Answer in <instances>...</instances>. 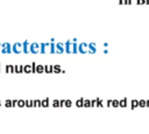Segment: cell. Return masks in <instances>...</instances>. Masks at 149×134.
Instances as JSON below:
<instances>
[{"mask_svg":"<svg viewBox=\"0 0 149 134\" xmlns=\"http://www.w3.org/2000/svg\"><path fill=\"white\" fill-rule=\"evenodd\" d=\"M0 52L1 54H10L12 52V44L8 43V42L1 43V45H0Z\"/></svg>","mask_w":149,"mask_h":134,"instance_id":"obj_1","label":"cell"},{"mask_svg":"<svg viewBox=\"0 0 149 134\" xmlns=\"http://www.w3.org/2000/svg\"><path fill=\"white\" fill-rule=\"evenodd\" d=\"M29 52H31V54H38L40 52V43H37V42L29 43Z\"/></svg>","mask_w":149,"mask_h":134,"instance_id":"obj_2","label":"cell"},{"mask_svg":"<svg viewBox=\"0 0 149 134\" xmlns=\"http://www.w3.org/2000/svg\"><path fill=\"white\" fill-rule=\"evenodd\" d=\"M49 51H50V42L40 43V52L41 54H47Z\"/></svg>","mask_w":149,"mask_h":134,"instance_id":"obj_3","label":"cell"},{"mask_svg":"<svg viewBox=\"0 0 149 134\" xmlns=\"http://www.w3.org/2000/svg\"><path fill=\"white\" fill-rule=\"evenodd\" d=\"M12 52H14V54H21L22 52V43L16 42V43L12 44Z\"/></svg>","mask_w":149,"mask_h":134,"instance_id":"obj_4","label":"cell"},{"mask_svg":"<svg viewBox=\"0 0 149 134\" xmlns=\"http://www.w3.org/2000/svg\"><path fill=\"white\" fill-rule=\"evenodd\" d=\"M78 52H80V54H87L88 52V45L86 42H81L78 44Z\"/></svg>","mask_w":149,"mask_h":134,"instance_id":"obj_5","label":"cell"},{"mask_svg":"<svg viewBox=\"0 0 149 134\" xmlns=\"http://www.w3.org/2000/svg\"><path fill=\"white\" fill-rule=\"evenodd\" d=\"M55 47H56L55 54H63L64 52V43L57 42V43H55Z\"/></svg>","mask_w":149,"mask_h":134,"instance_id":"obj_6","label":"cell"},{"mask_svg":"<svg viewBox=\"0 0 149 134\" xmlns=\"http://www.w3.org/2000/svg\"><path fill=\"white\" fill-rule=\"evenodd\" d=\"M71 45H72V42L70 40L65 41V43H64V51L66 54H71Z\"/></svg>","mask_w":149,"mask_h":134,"instance_id":"obj_7","label":"cell"},{"mask_svg":"<svg viewBox=\"0 0 149 134\" xmlns=\"http://www.w3.org/2000/svg\"><path fill=\"white\" fill-rule=\"evenodd\" d=\"M87 45H88V54H95L97 52V47H95L94 42H90V43H87Z\"/></svg>","mask_w":149,"mask_h":134,"instance_id":"obj_8","label":"cell"},{"mask_svg":"<svg viewBox=\"0 0 149 134\" xmlns=\"http://www.w3.org/2000/svg\"><path fill=\"white\" fill-rule=\"evenodd\" d=\"M22 51L24 54H29V41L28 40L23 41V43H22Z\"/></svg>","mask_w":149,"mask_h":134,"instance_id":"obj_9","label":"cell"},{"mask_svg":"<svg viewBox=\"0 0 149 134\" xmlns=\"http://www.w3.org/2000/svg\"><path fill=\"white\" fill-rule=\"evenodd\" d=\"M14 72H16V73H21V72H23V64L14 65Z\"/></svg>","mask_w":149,"mask_h":134,"instance_id":"obj_10","label":"cell"},{"mask_svg":"<svg viewBox=\"0 0 149 134\" xmlns=\"http://www.w3.org/2000/svg\"><path fill=\"white\" fill-rule=\"evenodd\" d=\"M78 52V43L77 42H72L71 45V54H77Z\"/></svg>","mask_w":149,"mask_h":134,"instance_id":"obj_11","label":"cell"},{"mask_svg":"<svg viewBox=\"0 0 149 134\" xmlns=\"http://www.w3.org/2000/svg\"><path fill=\"white\" fill-rule=\"evenodd\" d=\"M23 72H26V73H30V72H33L31 64H26V65H23Z\"/></svg>","mask_w":149,"mask_h":134,"instance_id":"obj_12","label":"cell"},{"mask_svg":"<svg viewBox=\"0 0 149 134\" xmlns=\"http://www.w3.org/2000/svg\"><path fill=\"white\" fill-rule=\"evenodd\" d=\"M5 69H6V72H8V73L14 72V65H12V64H7L5 66Z\"/></svg>","mask_w":149,"mask_h":134,"instance_id":"obj_13","label":"cell"},{"mask_svg":"<svg viewBox=\"0 0 149 134\" xmlns=\"http://www.w3.org/2000/svg\"><path fill=\"white\" fill-rule=\"evenodd\" d=\"M41 101H42V107H48L50 105V99L49 98H44Z\"/></svg>","mask_w":149,"mask_h":134,"instance_id":"obj_14","label":"cell"},{"mask_svg":"<svg viewBox=\"0 0 149 134\" xmlns=\"http://www.w3.org/2000/svg\"><path fill=\"white\" fill-rule=\"evenodd\" d=\"M130 107H132V110H135L136 107H139V100L133 99V100L130 101Z\"/></svg>","mask_w":149,"mask_h":134,"instance_id":"obj_15","label":"cell"},{"mask_svg":"<svg viewBox=\"0 0 149 134\" xmlns=\"http://www.w3.org/2000/svg\"><path fill=\"white\" fill-rule=\"evenodd\" d=\"M62 71V69H61V65H58V64H56V65H52V72H55V73H59Z\"/></svg>","mask_w":149,"mask_h":134,"instance_id":"obj_16","label":"cell"},{"mask_svg":"<svg viewBox=\"0 0 149 134\" xmlns=\"http://www.w3.org/2000/svg\"><path fill=\"white\" fill-rule=\"evenodd\" d=\"M36 72H38V73L44 72V65H42V64H37V65H36Z\"/></svg>","mask_w":149,"mask_h":134,"instance_id":"obj_17","label":"cell"},{"mask_svg":"<svg viewBox=\"0 0 149 134\" xmlns=\"http://www.w3.org/2000/svg\"><path fill=\"white\" fill-rule=\"evenodd\" d=\"M44 72H47V73H51V72H52V65H50V64L44 65Z\"/></svg>","mask_w":149,"mask_h":134,"instance_id":"obj_18","label":"cell"},{"mask_svg":"<svg viewBox=\"0 0 149 134\" xmlns=\"http://www.w3.org/2000/svg\"><path fill=\"white\" fill-rule=\"evenodd\" d=\"M119 106L120 107H126L127 106V98H122L121 100H119Z\"/></svg>","mask_w":149,"mask_h":134,"instance_id":"obj_19","label":"cell"},{"mask_svg":"<svg viewBox=\"0 0 149 134\" xmlns=\"http://www.w3.org/2000/svg\"><path fill=\"white\" fill-rule=\"evenodd\" d=\"M83 105H84V98H79V99L76 100V106L83 107Z\"/></svg>","mask_w":149,"mask_h":134,"instance_id":"obj_20","label":"cell"},{"mask_svg":"<svg viewBox=\"0 0 149 134\" xmlns=\"http://www.w3.org/2000/svg\"><path fill=\"white\" fill-rule=\"evenodd\" d=\"M34 105V100H31V99H27V100H24V106H27V107H31Z\"/></svg>","mask_w":149,"mask_h":134,"instance_id":"obj_21","label":"cell"},{"mask_svg":"<svg viewBox=\"0 0 149 134\" xmlns=\"http://www.w3.org/2000/svg\"><path fill=\"white\" fill-rule=\"evenodd\" d=\"M55 51H56L55 42H50V51H49V54H55Z\"/></svg>","mask_w":149,"mask_h":134,"instance_id":"obj_22","label":"cell"},{"mask_svg":"<svg viewBox=\"0 0 149 134\" xmlns=\"http://www.w3.org/2000/svg\"><path fill=\"white\" fill-rule=\"evenodd\" d=\"M33 106H34V107H42V101H41L40 99H35Z\"/></svg>","mask_w":149,"mask_h":134,"instance_id":"obj_23","label":"cell"},{"mask_svg":"<svg viewBox=\"0 0 149 134\" xmlns=\"http://www.w3.org/2000/svg\"><path fill=\"white\" fill-rule=\"evenodd\" d=\"M83 107H91V100L90 99H84V105Z\"/></svg>","mask_w":149,"mask_h":134,"instance_id":"obj_24","label":"cell"},{"mask_svg":"<svg viewBox=\"0 0 149 134\" xmlns=\"http://www.w3.org/2000/svg\"><path fill=\"white\" fill-rule=\"evenodd\" d=\"M104 106V100L100 98H97V107H102Z\"/></svg>","mask_w":149,"mask_h":134,"instance_id":"obj_25","label":"cell"},{"mask_svg":"<svg viewBox=\"0 0 149 134\" xmlns=\"http://www.w3.org/2000/svg\"><path fill=\"white\" fill-rule=\"evenodd\" d=\"M146 104H147V100H144V99H140L139 100V106L140 107H146Z\"/></svg>","mask_w":149,"mask_h":134,"instance_id":"obj_26","label":"cell"},{"mask_svg":"<svg viewBox=\"0 0 149 134\" xmlns=\"http://www.w3.org/2000/svg\"><path fill=\"white\" fill-rule=\"evenodd\" d=\"M51 105H52L54 107H59V99H55V100H52Z\"/></svg>","mask_w":149,"mask_h":134,"instance_id":"obj_27","label":"cell"},{"mask_svg":"<svg viewBox=\"0 0 149 134\" xmlns=\"http://www.w3.org/2000/svg\"><path fill=\"white\" fill-rule=\"evenodd\" d=\"M64 106H66V107H71V106H72V100H70V99H65V104H64Z\"/></svg>","mask_w":149,"mask_h":134,"instance_id":"obj_28","label":"cell"},{"mask_svg":"<svg viewBox=\"0 0 149 134\" xmlns=\"http://www.w3.org/2000/svg\"><path fill=\"white\" fill-rule=\"evenodd\" d=\"M17 106L19 107H23L24 106V100L23 99H17Z\"/></svg>","mask_w":149,"mask_h":134,"instance_id":"obj_29","label":"cell"},{"mask_svg":"<svg viewBox=\"0 0 149 134\" xmlns=\"http://www.w3.org/2000/svg\"><path fill=\"white\" fill-rule=\"evenodd\" d=\"M112 106H113V107H119V100L112 99Z\"/></svg>","mask_w":149,"mask_h":134,"instance_id":"obj_30","label":"cell"},{"mask_svg":"<svg viewBox=\"0 0 149 134\" xmlns=\"http://www.w3.org/2000/svg\"><path fill=\"white\" fill-rule=\"evenodd\" d=\"M5 106H6V107H12V99L5 100Z\"/></svg>","mask_w":149,"mask_h":134,"instance_id":"obj_31","label":"cell"},{"mask_svg":"<svg viewBox=\"0 0 149 134\" xmlns=\"http://www.w3.org/2000/svg\"><path fill=\"white\" fill-rule=\"evenodd\" d=\"M97 106V98L91 100V107H95Z\"/></svg>","mask_w":149,"mask_h":134,"instance_id":"obj_32","label":"cell"},{"mask_svg":"<svg viewBox=\"0 0 149 134\" xmlns=\"http://www.w3.org/2000/svg\"><path fill=\"white\" fill-rule=\"evenodd\" d=\"M36 65H37V63H35V62H33V63H31V68H33V72H36Z\"/></svg>","mask_w":149,"mask_h":134,"instance_id":"obj_33","label":"cell"},{"mask_svg":"<svg viewBox=\"0 0 149 134\" xmlns=\"http://www.w3.org/2000/svg\"><path fill=\"white\" fill-rule=\"evenodd\" d=\"M12 106L13 107L17 106V99H12Z\"/></svg>","mask_w":149,"mask_h":134,"instance_id":"obj_34","label":"cell"},{"mask_svg":"<svg viewBox=\"0 0 149 134\" xmlns=\"http://www.w3.org/2000/svg\"><path fill=\"white\" fill-rule=\"evenodd\" d=\"M64 104H65V99H61L59 100V107H63Z\"/></svg>","mask_w":149,"mask_h":134,"instance_id":"obj_35","label":"cell"},{"mask_svg":"<svg viewBox=\"0 0 149 134\" xmlns=\"http://www.w3.org/2000/svg\"><path fill=\"white\" fill-rule=\"evenodd\" d=\"M133 2V0H123V5H130Z\"/></svg>","mask_w":149,"mask_h":134,"instance_id":"obj_36","label":"cell"},{"mask_svg":"<svg viewBox=\"0 0 149 134\" xmlns=\"http://www.w3.org/2000/svg\"><path fill=\"white\" fill-rule=\"evenodd\" d=\"M137 5H144V0H136Z\"/></svg>","mask_w":149,"mask_h":134,"instance_id":"obj_37","label":"cell"},{"mask_svg":"<svg viewBox=\"0 0 149 134\" xmlns=\"http://www.w3.org/2000/svg\"><path fill=\"white\" fill-rule=\"evenodd\" d=\"M107 106H108V107H111V106H112V99L107 100Z\"/></svg>","mask_w":149,"mask_h":134,"instance_id":"obj_38","label":"cell"},{"mask_svg":"<svg viewBox=\"0 0 149 134\" xmlns=\"http://www.w3.org/2000/svg\"><path fill=\"white\" fill-rule=\"evenodd\" d=\"M102 45L106 48V47H108V43H107V42H105V43H102Z\"/></svg>","mask_w":149,"mask_h":134,"instance_id":"obj_39","label":"cell"},{"mask_svg":"<svg viewBox=\"0 0 149 134\" xmlns=\"http://www.w3.org/2000/svg\"><path fill=\"white\" fill-rule=\"evenodd\" d=\"M146 107H149V99L147 100V104H146Z\"/></svg>","mask_w":149,"mask_h":134,"instance_id":"obj_40","label":"cell"},{"mask_svg":"<svg viewBox=\"0 0 149 134\" xmlns=\"http://www.w3.org/2000/svg\"><path fill=\"white\" fill-rule=\"evenodd\" d=\"M119 3L120 5H123V0H119Z\"/></svg>","mask_w":149,"mask_h":134,"instance_id":"obj_41","label":"cell"},{"mask_svg":"<svg viewBox=\"0 0 149 134\" xmlns=\"http://www.w3.org/2000/svg\"><path fill=\"white\" fill-rule=\"evenodd\" d=\"M144 3L146 5H149V0H144Z\"/></svg>","mask_w":149,"mask_h":134,"instance_id":"obj_42","label":"cell"},{"mask_svg":"<svg viewBox=\"0 0 149 134\" xmlns=\"http://www.w3.org/2000/svg\"><path fill=\"white\" fill-rule=\"evenodd\" d=\"M0 106H1V100H0Z\"/></svg>","mask_w":149,"mask_h":134,"instance_id":"obj_43","label":"cell"},{"mask_svg":"<svg viewBox=\"0 0 149 134\" xmlns=\"http://www.w3.org/2000/svg\"><path fill=\"white\" fill-rule=\"evenodd\" d=\"M0 66H1V63H0Z\"/></svg>","mask_w":149,"mask_h":134,"instance_id":"obj_44","label":"cell"},{"mask_svg":"<svg viewBox=\"0 0 149 134\" xmlns=\"http://www.w3.org/2000/svg\"><path fill=\"white\" fill-rule=\"evenodd\" d=\"M0 45H1V43H0Z\"/></svg>","mask_w":149,"mask_h":134,"instance_id":"obj_45","label":"cell"}]
</instances>
